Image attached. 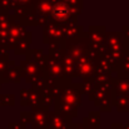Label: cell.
Here are the masks:
<instances>
[{
    "instance_id": "cell-1",
    "label": "cell",
    "mask_w": 129,
    "mask_h": 129,
    "mask_svg": "<svg viewBox=\"0 0 129 129\" xmlns=\"http://www.w3.org/2000/svg\"><path fill=\"white\" fill-rule=\"evenodd\" d=\"M67 15H68V9L65 6H64V9H61V5H59L54 9V16H56L59 20L64 19Z\"/></svg>"
}]
</instances>
